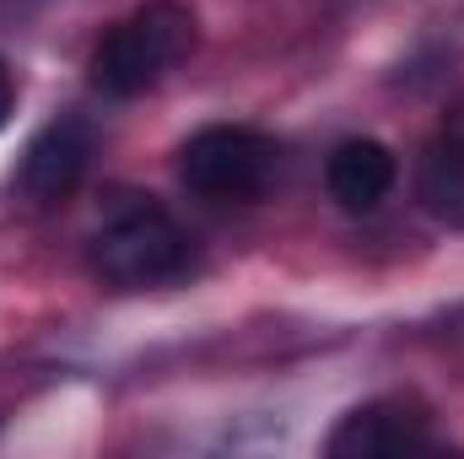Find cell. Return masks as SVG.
Masks as SVG:
<instances>
[{
	"instance_id": "277c9868",
	"label": "cell",
	"mask_w": 464,
	"mask_h": 459,
	"mask_svg": "<svg viewBox=\"0 0 464 459\" xmlns=\"http://www.w3.org/2000/svg\"><path fill=\"white\" fill-rule=\"evenodd\" d=\"M87 162H92V124L76 114H60L27 141L22 168H16V190L33 206H60L87 179Z\"/></svg>"
},
{
	"instance_id": "8992f818",
	"label": "cell",
	"mask_w": 464,
	"mask_h": 459,
	"mask_svg": "<svg viewBox=\"0 0 464 459\" xmlns=\"http://www.w3.org/2000/svg\"><path fill=\"white\" fill-rule=\"evenodd\" d=\"M394 179H400V162H394V151H389L383 141H372V135L341 141V146L330 151V162H324V190H330V200H335L341 211H351V217L378 211V206L389 200Z\"/></svg>"
},
{
	"instance_id": "7a4b0ae2",
	"label": "cell",
	"mask_w": 464,
	"mask_h": 459,
	"mask_svg": "<svg viewBox=\"0 0 464 459\" xmlns=\"http://www.w3.org/2000/svg\"><path fill=\"white\" fill-rule=\"evenodd\" d=\"M92 265L109 287H168L179 276H189L195 265V243L162 206H130L119 211L92 243Z\"/></svg>"
},
{
	"instance_id": "52a82bcc",
	"label": "cell",
	"mask_w": 464,
	"mask_h": 459,
	"mask_svg": "<svg viewBox=\"0 0 464 459\" xmlns=\"http://www.w3.org/2000/svg\"><path fill=\"white\" fill-rule=\"evenodd\" d=\"M416 195L438 222L464 228V103H454L438 135L427 141L416 162Z\"/></svg>"
},
{
	"instance_id": "3957f363",
	"label": "cell",
	"mask_w": 464,
	"mask_h": 459,
	"mask_svg": "<svg viewBox=\"0 0 464 459\" xmlns=\"http://www.w3.org/2000/svg\"><path fill=\"white\" fill-rule=\"evenodd\" d=\"M281 168V146L248 124H206L179 146V179L206 200H259Z\"/></svg>"
},
{
	"instance_id": "5b68a950",
	"label": "cell",
	"mask_w": 464,
	"mask_h": 459,
	"mask_svg": "<svg viewBox=\"0 0 464 459\" xmlns=\"http://www.w3.org/2000/svg\"><path fill=\"white\" fill-rule=\"evenodd\" d=\"M335 459H367V454H416L432 449V427L416 405L405 400H372L341 416V427L324 444Z\"/></svg>"
},
{
	"instance_id": "6da1fadb",
	"label": "cell",
	"mask_w": 464,
	"mask_h": 459,
	"mask_svg": "<svg viewBox=\"0 0 464 459\" xmlns=\"http://www.w3.org/2000/svg\"><path fill=\"white\" fill-rule=\"evenodd\" d=\"M195 49V16L179 0H146L103 33L92 49V87L109 98H140L151 93L184 54Z\"/></svg>"
},
{
	"instance_id": "ba28073f",
	"label": "cell",
	"mask_w": 464,
	"mask_h": 459,
	"mask_svg": "<svg viewBox=\"0 0 464 459\" xmlns=\"http://www.w3.org/2000/svg\"><path fill=\"white\" fill-rule=\"evenodd\" d=\"M11 109H16V87H11V71H5V60H0V130H5Z\"/></svg>"
}]
</instances>
